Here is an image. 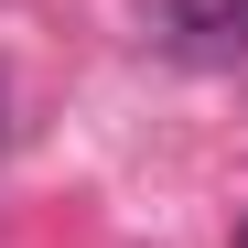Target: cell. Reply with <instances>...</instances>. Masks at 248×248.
<instances>
[{"label":"cell","mask_w":248,"mask_h":248,"mask_svg":"<svg viewBox=\"0 0 248 248\" xmlns=\"http://www.w3.org/2000/svg\"><path fill=\"white\" fill-rule=\"evenodd\" d=\"M162 44L194 65H237L248 54V0H173L162 11Z\"/></svg>","instance_id":"1"},{"label":"cell","mask_w":248,"mask_h":248,"mask_svg":"<svg viewBox=\"0 0 248 248\" xmlns=\"http://www.w3.org/2000/svg\"><path fill=\"white\" fill-rule=\"evenodd\" d=\"M237 248H248V227H237Z\"/></svg>","instance_id":"2"}]
</instances>
